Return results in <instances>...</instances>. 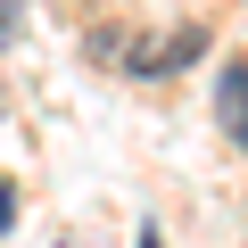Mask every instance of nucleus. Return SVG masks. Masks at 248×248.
Wrapping results in <instances>:
<instances>
[{
    "mask_svg": "<svg viewBox=\"0 0 248 248\" xmlns=\"http://www.w3.org/2000/svg\"><path fill=\"white\" fill-rule=\"evenodd\" d=\"M124 50H133V58H124L133 75H174V66H190V58L207 50V33L182 25V33H157V42H124Z\"/></svg>",
    "mask_w": 248,
    "mask_h": 248,
    "instance_id": "1",
    "label": "nucleus"
},
{
    "mask_svg": "<svg viewBox=\"0 0 248 248\" xmlns=\"http://www.w3.org/2000/svg\"><path fill=\"white\" fill-rule=\"evenodd\" d=\"M141 248H166V240H157V232H141Z\"/></svg>",
    "mask_w": 248,
    "mask_h": 248,
    "instance_id": "4",
    "label": "nucleus"
},
{
    "mask_svg": "<svg viewBox=\"0 0 248 248\" xmlns=\"http://www.w3.org/2000/svg\"><path fill=\"white\" fill-rule=\"evenodd\" d=\"M9 223H17V199H9V190H0V232H9Z\"/></svg>",
    "mask_w": 248,
    "mask_h": 248,
    "instance_id": "3",
    "label": "nucleus"
},
{
    "mask_svg": "<svg viewBox=\"0 0 248 248\" xmlns=\"http://www.w3.org/2000/svg\"><path fill=\"white\" fill-rule=\"evenodd\" d=\"M215 124L232 141H248V66H223V83H215Z\"/></svg>",
    "mask_w": 248,
    "mask_h": 248,
    "instance_id": "2",
    "label": "nucleus"
}]
</instances>
